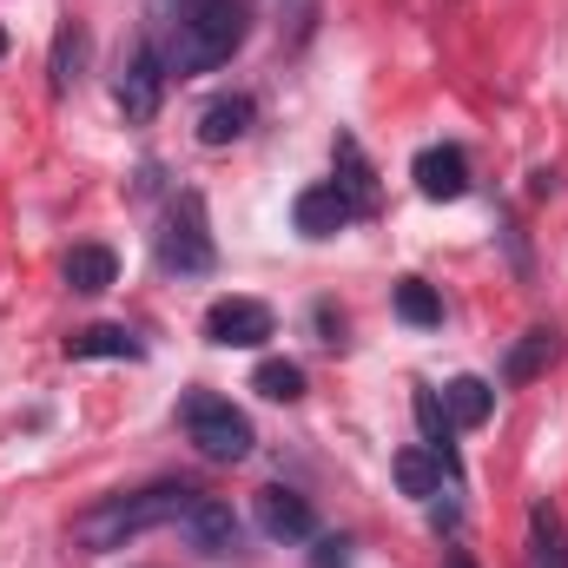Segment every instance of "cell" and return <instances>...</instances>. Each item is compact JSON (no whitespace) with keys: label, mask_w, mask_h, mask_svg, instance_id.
<instances>
[{"label":"cell","mask_w":568,"mask_h":568,"mask_svg":"<svg viewBox=\"0 0 568 568\" xmlns=\"http://www.w3.org/2000/svg\"><path fill=\"white\" fill-rule=\"evenodd\" d=\"M245 0H179V13L165 20V40H159V60L165 73H212L225 67L239 47H245Z\"/></svg>","instance_id":"cell-1"},{"label":"cell","mask_w":568,"mask_h":568,"mask_svg":"<svg viewBox=\"0 0 568 568\" xmlns=\"http://www.w3.org/2000/svg\"><path fill=\"white\" fill-rule=\"evenodd\" d=\"M192 483H152V489H126V496H106V503H93L80 523H73V542L87 549V556H106V549H126L133 536L145 529H165V523H179L185 509H192Z\"/></svg>","instance_id":"cell-2"},{"label":"cell","mask_w":568,"mask_h":568,"mask_svg":"<svg viewBox=\"0 0 568 568\" xmlns=\"http://www.w3.org/2000/svg\"><path fill=\"white\" fill-rule=\"evenodd\" d=\"M185 436L205 463H245L252 456V424L225 397H185Z\"/></svg>","instance_id":"cell-3"},{"label":"cell","mask_w":568,"mask_h":568,"mask_svg":"<svg viewBox=\"0 0 568 568\" xmlns=\"http://www.w3.org/2000/svg\"><path fill=\"white\" fill-rule=\"evenodd\" d=\"M159 265L165 272H212V232H205V199L199 192H179L165 205V225H159Z\"/></svg>","instance_id":"cell-4"},{"label":"cell","mask_w":568,"mask_h":568,"mask_svg":"<svg viewBox=\"0 0 568 568\" xmlns=\"http://www.w3.org/2000/svg\"><path fill=\"white\" fill-rule=\"evenodd\" d=\"M165 60H159V47L152 40H140L133 53H126V67H120V80H113V100H120V113L140 126V120H152L159 113V100H165Z\"/></svg>","instance_id":"cell-5"},{"label":"cell","mask_w":568,"mask_h":568,"mask_svg":"<svg viewBox=\"0 0 568 568\" xmlns=\"http://www.w3.org/2000/svg\"><path fill=\"white\" fill-rule=\"evenodd\" d=\"M205 337L225 344V351H252V344L272 337V311H265L258 297H219V304L205 311Z\"/></svg>","instance_id":"cell-6"},{"label":"cell","mask_w":568,"mask_h":568,"mask_svg":"<svg viewBox=\"0 0 568 568\" xmlns=\"http://www.w3.org/2000/svg\"><path fill=\"white\" fill-rule=\"evenodd\" d=\"M179 536H185L199 556H232V549H239V516H232V503H219V496H192V509L179 516Z\"/></svg>","instance_id":"cell-7"},{"label":"cell","mask_w":568,"mask_h":568,"mask_svg":"<svg viewBox=\"0 0 568 568\" xmlns=\"http://www.w3.org/2000/svg\"><path fill=\"white\" fill-rule=\"evenodd\" d=\"M291 219H297V232H304V239H331V232H344V225L357 219V199H351V192H344L337 179H324V185L297 192Z\"/></svg>","instance_id":"cell-8"},{"label":"cell","mask_w":568,"mask_h":568,"mask_svg":"<svg viewBox=\"0 0 568 568\" xmlns=\"http://www.w3.org/2000/svg\"><path fill=\"white\" fill-rule=\"evenodd\" d=\"M258 529L272 542H311L317 536V516L297 489H258Z\"/></svg>","instance_id":"cell-9"},{"label":"cell","mask_w":568,"mask_h":568,"mask_svg":"<svg viewBox=\"0 0 568 568\" xmlns=\"http://www.w3.org/2000/svg\"><path fill=\"white\" fill-rule=\"evenodd\" d=\"M410 172H417V192H424V199H463V192H469V159H463V145H424Z\"/></svg>","instance_id":"cell-10"},{"label":"cell","mask_w":568,"mask_h":568,"mask_svg":"<svg viewBox=\"0 0 568 568\" xmlns=\"http://www.w3.org/2000/svg\"><path fill=\"white\" fill-rule=\"evenodd\" d=\"M556 357H562V331H556V324H536V331H523V337L509 344V357H503V384H536Z\"/></svg>","instance_id":"cell-11"},{"label":"cell","mask_w":568,"mask_h":568,"mask_svg":"<svg viewBox=\"0 0 568 568\" xmlns=\"http://www.w3.org/2000/svg\"><path fill=\"white\" fill-rule=\"evenodd\" d=\"M252 120H258V100L252 93H219L205 113H199V140L205 145H232L252 133Z\"/></svg>","instance_id":"cell-12"},{"label":"cell","mask_w":568,"mask_h":568,"mask_svg":"<svg viewBox=\"0 0 568 568\" xmlns=\"http://www.w3.org/2000/svg\"><path fill=\"white\" fill-rule=\"evenodd\" d=\"M443 469H449V456H436V449H397V463H390V476H397V489L404 496H443Z\"/></svg>","instance_id":"cell-13"},{"label":"cell","mask_w":568,"mask_h":568,"mask_svg":"<svg viewBox=\"0 0 568 568\" xmlns=\"http://www.w3.org/2000/svg\"><path fill=\"white\" fill-rule=\"evenodd\" d=\"M145 344L126 331V324H87L67 337V357H140Z\"/></svg>","instance_id":"cell-14"},{"label":"cell","mask_w":568,"mask_h":568,"mask_svg":"<svg viewBox=\"0 0 568 568\" xmlns=\"http://www.w3.org/2000/svg\"><path fill=\"white\" fill-rule=\"evenodd\" d=\"M113 278H120V258H113L106 245H73V252H67V284H73V291L93 297V291H106Z\"/></svg>","instance_id":"cell-15"},{"label":"cell","mask_w":568,"mask_h":568,"mask_svg":"<svg viewBox=\"0 0 568 568\" xmlns=\"http://www.w3.org/2000/svg\"><path fill=\"white\" fill-rule=\"evenodd\" d=\"M443 410H449V424L456 429H476L489 410H496V390H489L483 377H456V384L443 390Z\"/></svg>","instance_id":"cell-16"},{"label":"cell","mask_w":568,"mask_h":568,"mask_svg":"<svg viewBox=\"0 0 568 568\" xmlns=\"http://www.w3.org/2000/svg\"><path fill=\"white\" fill-rule=\"evenodd\" d=\"M529 568H568V542H562V523L549 503L529 509Z\"/></svg>","instance_id":"cell-17"},{"label":"cell","mask_w":568,"mask_h":568,"mask_svg":"<svg viewBox=\"0 0 568 568\" xmlns=\"http://www.w3.org/2000/svg\"><path fill=\"white\" fill-rule=\"evenodd\" d=\"M252 390L272 397V404H297V397H304V371H297L291 357H265L258 377H252Z\"/></svg>","instance_id":"cell-18"},{"label":"cell","mask_w":568,"mask_h":568,"mask_svg":"<svg viewBox=\"0 0 568 568\" xmlns=\"http://www.w3.org/2000/svg\"><path fill=\"white\" fill-rule=\"evenodd\" d=\"M80 67H87V27H60V40H53V93H67L80 80Z\"/></svg>","instance_id":"cell-19"},{"label":"cell","mask_w":568,"mask_h":568,"mask_svg":"<svg viewBox=\"0 0 568 568\" xmlns=\"http://www.w3.org/2000/svg\"><path fill=\"white\" fill-rule=\"evenodd\" d=\"M337 159H344V192L357 199V212H371V199H377V185H371V165H364V152H357V140H337Z\"/></svg>","instance_id":"cell-20"},{"label":"cell","mask_w":568,"mask_h":568,"mask_svg":"<svg viewBox=\"0 0 568 568\" xmlns=\"http://www.w3.org/2000/svg\"><path fill=\"white\" fill-rule=\"evenodd\" d=\"M397 317H410V324H436V317H443V297H436L424 278H404L397 284Z\"/></svg>","instance_id":"cell-21"},{"label":"cell","mask_w":568,"mask_h":568,"mask_svg":"<svg viewBox=\"0 0 568 568\" xmlns=\"http://www.w3.org/2000/svg\"><path fill=\"white\" fill-rule=\"evenodd\" d=\"M417 424H424V436H429V449L436 456H449V410H443V397L436 390H417Z\"/></svg>","instance_id":"cell-22"},{"label":"cell","mask_w":568,"mask_h":568,"mask_svg":"<svg viewBox=\"0 0 568 568\" xmlns=\"http://www.w3.org/2000/svg\"><path fill=\"white\" fill-rule=\"evenodd\" d=\"M311 568H351V542H344V536H324L317 556H311Z\"/></svg>","instance_id":"cell-23"},{"label":"cell","mask_w":568,"mask_h":568,"mask_svg":"<svg viewBox=\"0 0 568 568\" xmlns=\"http://www.w3.org/2000/svg\"><path fill=\"white\" fill-rule=\"evenodd\" d=\"M443 568H476V562H469V556H463V549H456V556H443Z\"/></svg>","instance_id":"cell-24"},{"label":"cell","mask_w":568,"mask_h":568,"mask_svg":"<svg viewBox=\"0 0 568 568\" xmlns=\"http://www.w3.org/2000/svg\"><path fill=\"white\" fill-rule=\"evenodd\" d=\"M0 53H7V33H0Z\"/></svg>","instance_id":"cell-25"}]
</instances>
